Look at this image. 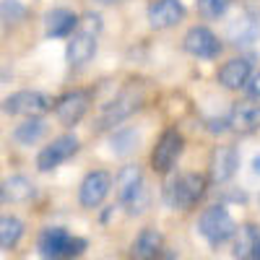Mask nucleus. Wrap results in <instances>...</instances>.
<instances>
[{
	"label": "nucleus",
	"instance_id": "obj_1",
	"mask_svg": "<svg viewBox=\"0 0 260 260\" xmlns=\"http://www.w3.org/2000/svg\"><path fill=\"white\" fill-rule=\"evenodd\" d=\"M39 255L45 260H62V257H78L86 250V240L73 237L62 226H47L39 234Z\"/></svg>",
	"mask_w": 260,
	"mask_h": 260
},
{
	"label": "nucleus",
	"instance_id": "obj_2",
	"mask_svg": "<svg viewBox=\"0 0 260 260\" xmlns=\"http://www.w3.org/2000/svg\"><path fill=\"white\" fill-rule=\"evenodd\" d=\"M206 177L198 175V172H187V175H180L175 177L167 187H164V201L172 206V208H180V211H187L198 203L203 195H206Z\"/></svg>",
	"mask_w": 260,
	"mask_h": 260
},
{
	"label": "nucleus",
	"instance_id": "obj_3",
	"mask_svg": "<svg viewBox=\"0 0 260 260\" xmlns=\"http://www.w3.org/2000/svg\"><path fill=\"white\" fill-rule=\"evenodd\" d=\"M115 185H117V198L127 208L130 216L141 213L148 206V190H146V182H143V175L138 167H133V164L122 167Z\"/></svg>",
	"mask_w": 260,
	"mask_h": 260
},
{
	"label": "nucleus",
	"instance_id": "obj_4",
	"mask_svg": "<svg viewBox=\"0 0 260 260\" xmlns=\"http://www.w3.org/2000/svg\"><path fill=\"white\" fill-rule=\"evenodd\" d=\"M198 232L206 237L211 245H224L229 237H234L237 224L232 219V213L224 206H211L201 213V221H198Z\"/></svg>",
	"mask_w": 260,
	"mask_h": 260
},
{
	"label": "nucleus",
	"instance_id": "obj_5",
	"mask_svg": "<svg viewBox=\"0 0 260 260\" xmlns=\"http://www.w3.org/2000/svg\"><path fill=\"white\" fill-rule=\"evenodd\" d=\"M55 99L45 91H16L3 99V112L6 115H26V117H39L52 110Z\"/></svg>",
	"mask_w": 260,
	"mask_h": 260
},
{
	"label": "nucleus",
	"instance_id": "obj_6",
	"mask_svg": "<svg viewBox=\"0 0 260 260\" xmlns=\"http://www.w3.org/2000/svg\"><path fill=\"white\" fill-rule=\"evenodd\" d=\"M141 102H143V94H141V91H136V89H125L122 94H117V96L102 110V115H99V127L104 130V127H115V125H120L122 120H127L133 112L141 110Z\"/></svg>",
	"mask_w": 260,
	"mask_h": 260
},
{
	"label": "nucleus",
	"instance_id": "obj_7",
	"mask_svg": "<svg viewBox=\"0 0 260 260\" xmlns=\"http://www.w3.org/2000/svg\"><path fill=\"white\" fill-rule=\"evenodd\" d=\"M182 136L177 133L175 127H169L161 133L159 143L154 146V151H151V167H154V172H159V175H167V172L175 167V161L180 159L182 154Z\"/></svg>",
	"mask_w": 260,
	"mask_h": 260
},
{
	"label": "nucleus",
	"instance_id": "obj_8",
	"mask_svg": "<svg viewBox=\"0 0 260 260\" xmlns=\"http://www.w3.org/2000/svg\"><path fill=\"white\" fill-rule=\"evenodd\" d=\"M89 104H91V94L89 91H68V94H62L57 102H55V115L62 125H78L83 120V115L89 112Z\"/></svg>",
	"mask_w": 260,
	"mask_h": 260
},
{
	"label": "nucleus",
	"instance_id": "obj_9",
	"mask_svg": "<svg viewBox=\"0 0 260 260\" xmlns=\"http://www.w3.org/2000/svg\"><path fill=\"white\" fill-rule=\"evenodd\" d=\"M76 151H78V138H76V136H60V138H55L50 146H45V148L39 151L37 167H39V172H50V169H55L57 164L68 161Z\"/></svg>",
	"mask_w": 260,
	"mask_h": 260
},
{
	"label": "nucleus",
	"instance_id": "obj_10",
	"mask_svg": "<svg viewBox=\"0 0 260 260\" xmlns=\"http://www.w3.org/2000/svg\"><path fill=\"white\" fill-rule=\"evenodd\" d=\"M182 47H185L190 55H195V57L211 60V57H219L221 42H219V37H216L211 29H206V26H192V29L185 34V39H182Z\"/></svg>",
	"mask_w": 260,
	"mask_h": 260
},
{
	"label": "nucleus",
	"instance_id": "obj_11",
	"mask_svg": "<svg viewBox=\"0 0 260 260\" xmlns=\"http://www.w3.org/2000/svg\"><path fill=\"white\" fill-rule=\"evenodd\" d=\"M112 187V177L107 175V172H89V175L83 177L81 187H78V201L83 208H96L104 198H107V192H110Z\"/></svg>",
	"mask_w": 260,
	"mask_h": 260
},
{
	"label": "nucleus",
	"instance_id": "obj_12",
	"mask_svg": "<svg viewBox=\"0 0 260 260\" xmlns=\"http://www.w3.org/2000/svg\"><path fill=\"white\" fill-rule=\"evenodd\" d=\"M161 250H164L161 232L148 226L136 237V242L130 245V260H159Z\"/></svg>",
	"mask_w": 260,
	"mask_h": 260
},
{
	"label": "nucleus",
	"instance_id": "obj_13",
	"mask_svg": "<svg viewBox=\"0 0 260 260\" xmlns=\"http://www.w3.org/2000/svg\"><path fill=\"white\" fill-rule=\"evenodd\" d=\"M237 167H240V156H237L234 146H219L211 154V180L213 182H226L234 177Z\"/></svg>",
	"mask_w": 260,
	"mask_h": 260
},
{
	"label": "nucleus",
	"instance_id": "obj_14",
	"mask_svg": "<svg viewBox=\"0 0 260 260\" xmlns=\"http://www.w3.org/2000/svg\"><path fill=\"white\" fill-rule=\"evenodd\" d=\"M182 16H185V6L180 0H156L148 8V24L154 29H169L177 21H182Z\"/></svg>",
	"mask_w": 260,
	"mask_h": 260
},
{
	"label": "nucleus",
	"instance_id": "obj_15",
	"mask_svg": "<svg viewBox=\"0 0 260 260\" xmlns=\"http://www.w3.org/2000/svg\"><path fill=\"white\" fill-rule=\"evenodd\" d=\"M229 127H234L237 133H252L260 127V104L255 102H237L229 112L226 120Z\"/></svg>",
	"mask_w": 260,
	"mask_h": 260
},
{
	"label": "nucleus",
	"instance_id": "obj_16",
	"mask_svg": "<svg viewBox=\"0 0 260 260\" xmlns=\"http://www.w3.org/2000/svg\"><path fill=\"white\" fill-rule=\"evenodd\" d=\"M234 260H257L260 255V226L255 224H242L234 232Z\"/></svg>",
	"mask_w": 260,
	"mask_h": 260
},
{
	"label": "nucleus",
	"instance_id": "obj_17",
	"mask_svg": "<svg viewBox=\"0 0 260 260\" xmlns=\"http://www.w3.org/2000/svg\"><path fill=\"white\" fill-rule=\"evenodd\" d=\"M226 37L234 42V45H240V47H247L252 45V42L260 37V21L250 13H242V16H237L229 29H226Z\"/></svg>",
	"mask_w": 260,
	"mask_h": 260
},
{
	"label": "nucleus",
	"instance_id": "obj_18",
	"mask_svg": "<svg viewBox=\"0 0 260 260\" xmlns=\"http://www.w3.org/2000/svg\"><path fill=\"white\" fill-rule=\"evenodd\" d=\"M250 78V60L245 57H232L219 68V83L224 89H242Z\"/></svg>",
	"mask_w": 260,
	"mask_h": 260
},
{
	"label": "nucleus",
	"instance_id": "obj_19",
	"mask_svg": "<svg viewBox=\"0 0 260 260\" xmlns=\"http://www.w3.org/2000/svg\"><path fill=\"white\" fill-rule=\"evenodd\" d=\"M45 24H47V37H52V39L71 37L78 29V16L68 8H55L45 16Z\"/></svg>",
	"mask_w": 260,
	"mask_h": 260
},
{
	"label": "nucleus",
	"instance_id": "obj_20",
	"mask_svg": "<svg viewBox=\"0 0 260 260\" xmlns=\"http://www.w3.org/2000/svg\"><path fill=\"white\" fill-rule=\"evenodd\" d=\"M96 52V37L89 34V31H78L71 37L68 42V62L71 65H83V62H89Z\"/></svg>",
	"mask_w": 260,
	"mask_h": 260
},
{
	"label": "nucleus",
	"instance_id": "obj_21",
	"mask_svg": "<svg viewBox=\"0 0 260 260\" xmlns=\"http://www.w3.org/2000/svg\"><path fill=\"white\" fill-rule=\"evenodd\" d=\"M34 198V185L24 175H13L0 185V201H11V203H24Z\"/></svg>",
	"mask_w": 260,
	"mask_h": 260
},
{
	"label": "nucleus",
	"instance_id": "obj_22",
	"mask_svg": "<svg viewBox=\"0 0 260 260\" xmlns=\"http://www.w3.org/2000/svg\"><path fill=\"white\" fill-rule=\"evenodd\" d=\"M45 130H47V125H45L42 117H29V120H24L13 130V138L18 143H24V146H31V143H37L42 136H45Z\"/></svg>",
	"mask_w": 260,
	"mask_h": 260
},
{
	"label": "nucleus",
	"instance_id": "obj_23",
	"mask_svg": "<svg viewBox=\"0 0 260 260\" xmlns=\"http://www.w3.org/2000/svg\"><path fill=\"white\" fill-rule=\"evenodd\" d=\"M24 237V224L16 216H0V247H16L18 240Z\"/></svg>",
	"mask_w": 260,
	"mask_h": 260
},
{
	"label": "nucleus",
	"instance_id": "obj_24",
	"mask_svg": "<svg viewBox=\"0 0 260 260\" xmlns=\"http://www.w3.org/2000/svg\"><path fill=\"white\" fill-rule=\"evenodd\" d=\"M138 141H141V136L136 133V130H117V133L110 138V143H112V151L117 156H127V154H133V151L138 148Z\"/></svg>",
	"mask_w": 260,
	"mask_h": 260
},
{
	"label": "nucleus",
	"instance_id": "obj_25",
	"mask_svg": "<svg viewBox=\"0 0 260 260\" xmlns=\"http://www.w3.org/2000/svg\"><path fill=\"white\" fill-rule=\"evenodd\" d=\"M0 18L6 24H18V21L26 18V6L21 0H3L0 3Z\"/></svg>",
	"mask_w": 260,
	"mask_h": 260
},
{
	"label": "nucleus",
	"instance_id": "obj_26",
	"mask_svg": "<svg viewBox=\"0 0 260 260\" xmlns=\"http://www.w3.org/2000/svg\"><path fill=\"white\" fill-rule=\"evenodd\" d=\"M229 6H232V0H198V11L208 21L211 18H221Z\"/></svg>",
	"mask_w": 260,
	"mask_h": 260
},
{
	"label": "nucleus",
	"instance_id": "obj_27",
	"mask_svg": "<svg viewBox=\"0 0 260 260\" xmlns=\"http://www.w3.org/2000/svg\"><path fill=\"white\" fill-rule=\"evenodd\" d=\"M245 89H247V94H250V96L260 99V71H257L255 76H250V78H247V83H245Z\"/></svg>",
	"mask_w": 260,
	"mask_h": 260
},
{
	"label": "nucleus",
	"instance_id": "obj_28",
	"mask_svg": "<svg viewBox=\"0 0 260 260\" xmlns=\"http://www.w3.org/2000/svg\"><path fill=\"white\" fill-rule=\"evenodd\" d=\"M252 172H255V175H260V156L252 159Z\"/></svg>",
	"mask_w": 260,
	"mask_h": 260
},
{
	"label": "nucleus",
	"instance_id": "obj_29",
	"mask_svg": "<svg viewBox=\"0 0 260 260\" xmlns=\"http://www.w3.org/2000/svg\"><path fill=\"white\" fill-rule=\"evenodd\" d=\"M96 3H102V6H112V3H120V0H96Z\"/></svg>",
	"mask_w": 260,
	"mask_h": 260
},
{
	"label": "nucleus",
	"instance_id": "obj_30",
	"mask_svg": "<svg viewBox=\"0 0 260 260\" xmlns=\"http://www.w3.org/2000/svg\"><path fill=\"white\" fill-rule=\"evenodd\" d=\"M257 260H260V255H257Z\"/></svg>",
	"mask_w": 260,
	"mask_h": 260
}]
</instances>
